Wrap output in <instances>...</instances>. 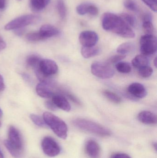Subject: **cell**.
Masks as SVG:
<instances>
[{
    "mask_svg": "<svg viewBox=\"0 0 157 158\" xmlns=\"http://www.w3.org/2000/svg\"><path fill=\"white\" fill-rule=\"evenodd\" d=\"M102 26L107 31H110L125 38L132 39L135 33L120 16L111 13L104 14L102 18Z\"/></svg>",
    "mask_w": 157,
    "mask_h": 158,
    "instance_id": "cell-1",
    "label": "cell"
},
{
    "mask_svg": "<svg viewBox=\"0 0 157 158\" xmlns=\"http://www.w3.org/2000/svg\"><path fill=\"white\" fill-rule=\"evenodd\" d=\"M11 156L14 158H21L24 153V144L21 134L13 126H10L8 133V139L4 142Z\"/></svg>",
    "mask_w": 157,
    "mask_h": 158,
    "instance_id": "cell-2",
    "label": "cell"
},
{
    "mask_svg": "<svg viewBox=\"0 0 157 158\" xmlns=\"http://www.w3.org/2000/svg\"><path fill=\"white\" fill-rule=\"evenodd\" d=\"M73 123L75 127L82 131L101 137H108L112 135V132L108 128L85 119H76L73 121Z\"/></svg>",
    "mask_w": 157,
    "mask_h": 158,
    "instance_id": "cell-3",
    "label": "cell"
},
{
    "mask_svg": "<svg viewBox=\"0 0 157 158\" xmlns=\"http://www.w3.org/2000/svg\"><path fill=\"white\" fill-rule=\"evenodd\" d=\"M43 119L47 126L61 139L65 140L67 137L68 128L64 121L54 114L45 112L43 114Z\"/></svg>",
    "mask_w": 157,
    "mask_h": 158,
    "instance_id": "cell-4",
    "label": "cell"
},
{
    "mask_svg": "<svg viewBox=\"0 0 157 158\" xmlns=\"http://www.w3.org/2000/svg\"><path fill=\"white\" fill-rule=\"evenodd\" d=\"M34 70L37 77L42 81L48 80V77L55 75L58 72V67L53 60L41 59L38 67Z\"/></svg>",
    "mask_w": 157,
    "mask_h": 158,
    "instance_id": "cell-5",
    "label": "cell"
},
{
    "mask_svg": "<svg viewBox=\"0 0 157 158\" xmlns=\"http://www.w3.org/2000/svg\"><path fill=\"white\" fill-rule=\"evenodd\" d=\"M40 19L41 17L37 15H23L7 23L5 26V29L9 31L22 28L26 26L37 23Z\"/></svg>",
    "mask_w": 157,
    "mask_h": 158,
    "instance_id": "cell-6",
    "label": "cell"
},
{
    "mask_svg": "<svg viewBox=\"0 0 157 158\" xmlns=\"http://www.w3.org/2000/svg\"><path fill=\"white\" fill-rule=\"evenodd\" d=\"M141 52L143 55L153 54L157 51V39L154 35L145 34L140 39Z\"/></svg>",
    "mask_w": 157,
    "mask_h": 158,
    "instance_id": "cell-7",
    "label": "cell"
},
{
    "mask_svg": "<svg viewBox=\"0 0 157 158\" xmlns=\"http://www.w3.org/2000/svg\"><path fill=\"white\" fill-rule=\"evenodd\" d=\"M92 74L101 79H110L114 76L113 69L108 64L101 62H95L91 67Z\"/></svg>",
    "mask_w": 157,
    "mask_h": 158,
    "instance_id": "cell-8",
    "label": "cell"
},
{
    "mask_svg": "<svg viewBox=\"0 0 157 158\" xmlns=\"http://www.w3.org/2000/svg\"><path fill=\"white\" fill-rule=\"evenodd\" d=\"M42 151L48 156L53 157L61 153V148L57 142L50 136H46L41 143Z\"/></svg>",
    "mask_w": 157,
    "mask_h": 158,
    "instance_id": "cell-9",
    "label": "cell"
},
{
    "mask_svg": "<svg viewBox=\"0 0 157 158\" xmlns=\"http://www.w3.org/2000/svg\"><path fill=\"white\" fill-rule=\"evenodd\" d=\"M58 91L54 83L49 80L42 81L36 86V91L39 96L45 98H52Z\"/></svg>",
    "mask_w": 157,
    "mask_h": 158,
    "instance_id": "cell-10",
    "label": "cell"
},
{
    "mask_svg": "<svg viewBox=\"0 0 157 158\" xmlns=\"http://www.w3.org/2000/svg\"><path fill=\"white\" fill-rule=\"evenodd\" d=\"M99 37L96 32L92 31H82L79 36V40L83 47L95 46L98 41Z\"/></svg>",
    "mask_w": 157,
    "mask_h": 158,
    "instance_id": "cell-11",
    "label": "cell"
},
{
    "mask_svg": "<svg viewBox=\"0 0 157 158\" xmlns=\"http://www.w3.org/2000/svg\"><path fill=\"white\" fill-rule=\"evenodd\" d=\"M85 150L87 155L90 158L100 157L101 149L98 143L95 140H88L86 143Z\"/></svg>",
    "mask_w": 157,
    "mask_h": 158,
    "instance_id": "cell-12",
    "label": "cell"
},
{
    "mask_svg": "<svg viewBox=\"0 0 157 158\" xmlns=\"http://www.w3.org/2000/svg\"><path fill=\"white\" fill-rule=\"evenodd\" d=\"M128 91L131 94L137 98H143L147 94L145 87L140 83L135 82L131 84L128 87Z\"/></svg>",
    "mask_w": 157,
    "mask_h": 158,
    "instance_id": "cell-13",
    "label": "cell"
},
{
    "mask_svg": "<svg viewBox=\"0 0 157 158\" xmlns=\"http://www.w3.org/2000/svg\"><path fill=\"white\" fill-rule=\"evenodd\" d=\"M38 32L41 40H43L58 35L60 31L56 27L47 24L41 26Z\"/></svg>",
    "mask_w": 157,
    "mask_h": 158,
    "instance_id": "cell-14",
    "label": "cell"
},
{
    "mask_svg": "<svg viewBox=\"0 0 157 158\" xmlns=\"http://www.w3.org/2000/svg\"><path fill=\"white\" fill-rule=\"evenodd\" d=\"M52 102L57 108L64 111H70L71 106L66 98L60 94H55L53 96Z\"/></svg>",
    "mask_w": 157,
    "mask_h": 158,
    "instance_id": "cell-15",
    "label": "cell"
},
{
    "mask_svg": "<svg viewBox=\"0 0 157 158\" xmlns=\"http://www.w3.org/2000/svg\"><path fill=\"white\" fill-rule=\"evenodd\" d=\"M138 119L142 123L148 125L156 124L157 117L151 111L144 110L140 112L137 116Z\"/></svg>",
    "mask_w": 157,
    "mask_h": 158,
    "instance_id": "cell-16",
    "label": "cell"
},
{
    "mask_svg": "<svg viewBox=\"0 0 157 158\" xmlns=\"http://www.w3.org/2000/svg\"><path fill=\"white\" fill-rule=\"evenodd\" d=\"M50 2V0H30L31 9L35 12H39L44 9Z\"/></svg>",
    "mask_w": 157,
    "mask_h": 158,
    "instance_id": "cell-17",
    "label": "cell"
},
{
    "mask_svg": "<svg viewBox=\"0 0 157 158\" xmlns=\"http://www.w3.org/2000/svg\"><path fill=\"white\" fill-rule=\"evenodd\" d=\"M132 64L134 67L140 69L148 66V60L145 56L138 55L133 59Z\"/></svg>",
    "mask_w": 157,
    "mask_h": 158,
    "instance_id": "cell-18",
    "label": "cell"
},
{
    "mask_svg": "<svg viewBox=\"0 0 157 158\" xmlns=\"http://www.w3.org/2000/svg\"><path fill=\"white\" fill-rule=\"evenodd\" d=\"M81 54L84 58H89L98 55L100 53V49L98 47H83L81 49Z\"/></svg>",
    "mask_w": 157,
    "mask_h": 158,
    "instance_id": "cell-19",
    "label": "cell"
},
{
    "mask_svg": "<svg viewBox=\"0 0 157 158\" xmlns=\"http://www.w3.org/2000/svg\"><path fill=\"white\" fill-rule=\"evenodd\" d=\"M134 45L131 42H126L122 44L117 49V52L122 55H125L129 53L132 50H133Z\"/></svg>",
    "mask_w": 157,
    "mask_h": 158,
    "instance_id": "cell-20",
    "label": "cell"
},
{
    "mask_svg": "<svg viewBox=\"0 0 157 158\" xmlns=\"http://www.w3.org/2000/svg\"><path fill=\"white\" fill-rule=\"evenodd\" d=\"M103 94L106 98H108L111 102L116 104H119L121 102L122 99L121 98L113 92L108 90H105L103 91Z\"/></svg>",
    "mask_w": 157,
    "mask_h": 158,
    "instance_id": "cell-21",
    "label": "cell"
},
{
    "mask_svg": "<svg viewBox=\"0 0 157 158\" xmlns=\"http://www.w3.org/2000/svg\"><path fill=\"white\" fill-rule=\"evenodd\" d=\"M41 59L40 56L36 55H32L27 57L26 63L29 66L35 69L39 66L40 62Z\"/></svg>",
    "mask_w": 157,
    "mask_h": 158,
    "instance_id": "cell-22",
    "label": "cell"
},
{
    "mask_svg": "<svg viewBox=\"0 0 157 158\" xmlns=\"http://www.w3.org/2000/svg\"><path fill=\"white\" fill-rule=\"evenodd\" d=\"M115 67L120 73H129L131 71V65L126 62H119L116 64Z\"/></svg>",
    "mask_w": 157,
    "mask_h": 158,
    "instance_id": "cell-23",
    "label": "cell"
},
{
    "mask_svg": "<svg viewBox=\"0 0 157 158\" xmlns=\"http://www.w3.org/2000/svg\"><path fill=\"white\" fill-rule=\"evenodd\" d=\"M57 8L60 17L64 19L66 15V8L63 0H58L57 3Z\"/></svg>",
    "mask_w": 157,
    "mask_h": 158,
    "instance_id": "cell-24",
    "label": "cell"
},
{
    "mask_svg": "<svg viewBox=\"0 0 157 158\" xmlns=\"http://www.w3.org/2000/svg\"><path fill=\"white\" fill-rule=\"evenodd\" d=\"M138 72H139V75L142 77L146 78L149 77L152 75L153 73V69L152 68L147 66L139 69Z\"/></svg>",
    "mask_w": 157,
    "mask_h": 158,
    "instance_id": "cell-25",
    "label": "cell"
},
{
    "mask_svg": "<svg viewBox=\"0 0 157 158\" xmlns=\"http://www.w3.org/2000/svg\"><path fill=\"white\" fill-rule=\"evenodd\" d=\"M121 17L131 27H134L135 25L136 20L135 18L127 13H122L120 15Z\"/></svg>",
    "mask_w": 157,
    "mask_h": 158,
    "instance_id": "cell-26",
    "label": "cell"
},
{
    "mask_svg": "<svg viewBox=\"0 0 157 158\" xmlns=\"http://www.w3.org/2000/svg\"><path fill=\"white\" fill-rule=\"evenodd\" d=\"M30 118L35 124L39 127H45L47 126L43 119L38 115L31 114L30 115Z\"/></svg>",
    "mask_w": 157,
    "mask_h": 158,
    "instance_id": "cell-27",
    "label": "cell"
},
{
    "mask_svg": "<svg viewBox=\"0 0 157 158\" xmlns=\"http://www.w3.org/2000/svg\"><path fill=\"white\" fill-rule=\"evenodd\" d=\"M143 29L146 34L153 35L154 32V27L152 21H143Z\"/></svg>",
    "mask_w": 157,
    "mask_h": 158,
    "instance_id": "cell-28",
    "label": "cell"
},
{
    "mask_svg": "<svg viewBox=\"0 0 157 158\" xmlns=\"http://www.w3.org/2000/svg\"><path fill=\"white\" fill-rule=\"evenodd\" d=\"M124 5L125 8L133 12H136L138 10L137 4L133 0H124Z\"/></svg>",
    "mask_w": 157,
    "mask_h": 158,
    "instance_id": "cell-29",
    "label": "cell"
},
{
    "mask_svg": "<svg viewBox=\"0 0 157 158\" xmlns=\"http://www.w3.org/2000/svg\"><path fill=\"white\" fill-rule=\"evenodd\" d=\"M26 38L30 42H37L42 40L38 31L28 33L26 36Z\"/></svg>",
    "mask_w": 157,
    "mask_h": 158,
    "instance_id": "cell-30",
    "label": "cell"
},
{
    "mask_svg": "<svg viewBox=\"0 0 157 158\" xmlns=\"http://www.w3.org/2000/svg\"><path fill=\"white\" fill-rule=\"evenodd\" d=\"M88 3H82L77 6L76 8L77 12V14L81 15L87 14L88 6Z\"/></svg>",
    "mask_w": 157,
    "mask_h": 158,
    "instance_id": "cell-31",
    "label": "cell"
},
{
    "mask_svg": "<svg viewBox=\"0 0 157 158\" xmlns=\"http://www.w3.org/2000/svg\"><path fill=\"white\" fill-rule=\"evenodd\" d=\"M147 6H148L152 11L156 12L157 6L156 0H141Z\"/></svg>",
    "mask_w": 157,
    "mask_h": 158,
    "instance_id": "cell-32",
    "label": "cell"
},
{
    "mask_svg": "<svg viewBox=\"0 0 157 158\" xmlns=\"http://www.w3.org/2000/svg\"><path fill=\"white\" fill-rule=\"evenodd\" d=\"M99 10L97 7L94 4L88 3V6L87 14L92 16H96L98 14Z\"/></svg>",
    "mask_w": 157,
    "mask_h": 158,
    "instance_id": "cell-33",
    "label": "cell"
},
{
    "mask_svg": "<svg viewBox=\"0 0 157 158\" xmlns=\"http://www.w3.org/2000/svg\"><path fill=\"white\" fill-rule=\"evenodd\" d=\"M126 56L122 55H118L113 56L110 58H109L108 62L110 64H117L120 62V61L123 60L125 58Z\"/></svg>",
    "mask_w": 157,
    "mask_h": 158,
    "instance_id": "cell-34",
    "label": "cell"
},
{
    "mask_svg": "<svg viewBox=\"0 0 157 158\" xmlns=\"http://www.w3.org/2000/svg\"><path fill=\"white\" fill-rule=\"evenodd\" d=\"M68 98H70L72 101H73V102H74L76 104H77V105H81V103L80 101H79V99L77 98L74 95H73V94H71V93H69L68 92H65V91H63V93Z\"/></svg>",
    "mask_w": 157,
    "mask_h": 158,
    "instance_id": "cell-35",
    "label": "cell"
},
{
    "mask_svg": "<svg viewBox=\"0 0 157 158\" xmlns=\"http://www.w3.org/2000/svg\"><path fill=\"white\" fill-rule=\"evenodd\" d=\"M45 106H46V107H47V108L50 110H53V111L57 110V108H58L52 101H47V102L45 103Z\"/></svg>",
    "mask_w": 157,
    "mask_h": 158,
    "instance_id": "cell-36",
    "label": "cell"
},
{
    "mask_svg": "<svg viewBox=\"0 0 157 158\" xmlns=\"http://www.w3.org/2000/svg\"><path fill=\"white\" fill-rule=\"evenodd\" d=\"M111 158H131V156L126 154L124 153H116L113 154L111 157Z\"/></svg>",
    "mask_w": 157,
    "mask_h": 158,
    "instance_id": "cell-37",
    "label": "cell"
},
{
    "mask_svg": "<svg viewBox=\"0 0 157 158\" xmlns=\"http://www.w3.org/2000/svg\"><path fill=\"white\" fill-rule=\"evenodd\" d=\"M152 21V16L150 13H147L143 17V21Z\"/></svg>",
    "mask_w": 157,
    "mask_h": 158,
    "instance_id": "cell-38",
    "label": "cell"
},
{
    "mask_svg": "<svg viewBox=\"0 0 157 158\" xmlns=\"http://www.w3.org/2000/svg\"><path fill=\"white\" fill-rule=\"evenodd\" d=\"M6 44L2 38L0 36V51L4 50L6 47Z\"/></svg>",
    "mask_w": 157,
    "mask_h": 158,
    "instance_id": "cell-39",
    "label": "cell"
},
{
    "mask_svg": "<svg viewBox=\"0 0 157 158\" xmlns=\"http://www.w3.org/2000/svg\"><path fill=\"white\" fill-rule=\"evenodd\" d=\"M5 88L4 82L2 77L0 75V91H3Z\"/></svg>",
    "mask_w": 157,
    "mask_h": 158,
    "instance_id": "cell-40",
    "label": "cell"
},
{
    "mask_svg": "<svg viewBox=\"0 0 157 158\" xmlns=\"http://www.w3.org/2000/svg\"><path fill=\"white\" fill-rule=\"evenodd\" d=\"M6 5V0H0V10L3 9Z\"/></svg>",
    "mask_w": 157,
    "mask_h": 158,
    "instance_id": "cell-41",
    "label": "cell"
},
{
    "mask_svg": "<svg viewBox=\"0 0 157 158\" xmlns=\"http://www.w3.org/2000/svg\"><path fill=\"white\" fill-rule=\"evenodd\" d=\"M0 158H4L3 154L2 152L1 149H0Z\"/></svg>",
    "mask_w": 157,
    "mask_h": 158,
    "instance_id": "cell-42",
    "label": "cell"
},
{
    "mask_svg": "<svg viewBox=\"0 0 157 158\" xmlns=\"http://www.w3.org/2000/svg\"><path fill=\"white\" fill-rule=\"evenodd\" d=\"M154 64H155V66L156 67L157 66V58L156 57L155 58V60H154Z\"/></svg>",
    "mask_w": 157,
    "mask_h": 158,
    "instance_id": "cell-43",
    "label": "cell"
},
{
    "mask_svg": "<svg viewBox=\"0 0 157 158\" xmlns=\"http://www.w3.org/2000/svg\"><path fill=\"white\" fill-rule=\"evenodd\" d=\"M2 115H3L2 111V110H1V108H0V118H1V117H2Z\"/></svg>",
    "mask_w": 157,
    "mask_h": 158,
    "instance_id": "cell-44",
    "label": "cell"
},
{
    "mask_svg": "<svg viewBox=\"0 0 157 158\" xmlns=\"http://www.w3.org/2000/svg\"><path fill=\"white\" fill-rule=\"evenodd\" d=\"M1 127V123L0 122V127Z\"/></svg>",
    "mask_w": 157,
    "mask_h": 158,
    "instance_id": "cell-45",
    "label": "cell"
}]
</instances>
